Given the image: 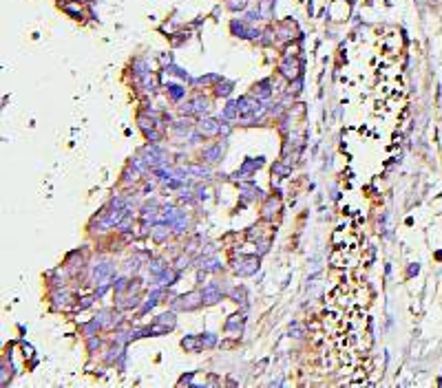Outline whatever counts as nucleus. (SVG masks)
Masks as SVG:
<instances>
[{
    "mask_svg": "<svg viewBox=\"0 0 442 388\" xmlns=\"http://www.w3.org/2000/svg\"><path fill=\"white\" fill-rule=\"evenodd\" d=\"M199 300L203 302L202 293H188V296H182V298H179L175 307H177V309H195V307L199 304Z\"/></svg>",
    "mask_w": 442,
    "mask_h": 388,
    "instance_id": "nucleus-1",
    "label": "nucleus"
},
{
    "mask_svg": "<svg viewBox=\"0 0 442 388\" xmlns=\"http://www.w3.org/2000/svg\"><path fill=\"white\" fill-rule=\"evenodd\" d=\"M257 267H259V260L257 258H243L241 263H237L235 271L241 273V276H248V273H255Z\"/></svg>",
    "mask_w": 442,
    "mask_h": 388,
    "instance_id": "nucleus-2",
    "label": "nucleus"
},
{
    "mask_svg": "<svg viewBox=\"0 0 442 388\" xmlns=\"http://www.w3.org/2000/svg\"><path fill=\"white\" fill-rule=\"evenodd\" d=\"M202 298H203V302H208V304H215V302H219V298H221L219 287H217V285H208V287L203 289Z\"/></svg>",
    "mask_w": 442,
    "mask_h": 388,
    "instance_id": "nucleus-3",
    "label": "nucleus"
},
{
    "mask_svg": "<svg viewBox=\"0 0 442 388\" xmlns=\"http://www.w3.org/2000/svg\"><path fill=\"white\" fill-rule=\"evenodd\" d=\"M259 108H261V106L257 104L252 97H241V100H239V110H241V113H250V110H252L255 115H259V113H261Z\"/></svg>",
    "mask_w": 442,
    "mask_h": 388,
    "instance_id": "nucleus-4",
    "label": "nucleus"
},
{
    "mask_svg": "<svg viewBox=\"0 0 442 388\" xmlns=\"http://www.w3.org/2000/svg\"><path fill=\"white\" fill-rule=\"evenodd\" d=\"M199 130H202V135H217L219 133V121L217 119H203L202 124H199Z\"/></svg>",
    "mask_w": 442,
    "mask_h": 388,
    "instance_id": "nucleus-5",
    "label": "nucleus"
},
{
    "mask_svg": "<svg viewBox=\"0 0 442 388\" xmlns=\"http://www.w3.org/2000/svg\"><path fill=\"white\" fill-rule=\"evenodd\" d=\"M110 273H113V267H110V265H97L95 271H93V278L102 280V278H106V276H110Z\"/></svg>",
    "mask_w": 442,
    "mask_h": 388,
    "instance_id": "nucleus-6",
    "label": "nucleus"
},
{
    "mask_svg": "<svg viewBox=\"0 0 442 388\" xmlns=\"http://www.w3.org/2000/svg\"><path fill=\"white\" fill-rule=\"evenodd\" d=\"M221 150H223V146L217 144L215 148H208L206 152H203V157H206L208 161H217V159H219V154H221Z\"/></svg>",
    "mask_w": 442,
    "mask_h": 388,
    "instance_id": "nucleus-7",
    "label": "nucleus"
},
{
    "mask_svg": "<svg viewBox=\"0 0 442 388\" xmlns=\"http://www.w3.org/2000/svg\"><path fill=\"white\" fill-rule=\"evenodd\" d=\"M202 267L208 269V271H212V269L219 267V260H217V258H208V260H203V263H202Z\"/></svg>",
    "mask_w": 442,
    "mask_h": 388,
    "instance_id": "nucleus-8",
    "label": "nucleus"
},
{
    "mask_svg": "<svg viewBox=\"0 0 442 388\" xmlns=\"http://www.w3.org/2000/svg\"><path fill=\"white\" fill-rule=\"evenodd\" d=\"M257 91H259V97H263V100H265V97H270V91H268V84H265V82L257 86Z\"/></svg>",
    "mask_w": 442,
    "mask_h": 388,
    "instance_id": "nucleus-9",
    "label": "nucleus"
},
{
    "mask_svg": "<svg viewBox=\"0 0 442 388\" xmlns=\"http://www.w3.org/2000/svg\"><path fill=\"white\" fill-rule=\"evenodd\" d=\"M237 106H239V104H228V108H226V117H230V119H232V117L237 115Z\"/></svg>",
    "mask_w": 442,
    "mask_h": 388,
    "instance_id": "nucleus-10",
    "label": "nucleus"
},
{
    "mask_svg": "<svg viewBox=\"0 0 442 388\" xmlns=\"http://www.w3.org/2000/svg\"><path fill=\"white\" fill-rule=\"evenodd\" d=\"M190 172H195V174H208V170H206V168H202V166H192V168H190Z\"/></svg>",
    "mask_w": 442,
    "mask_h": 388,
    "instance_id": "nucleus-11",
    "label": "nucleus"
},
{
    "mask_svg": "<svg viewBox=\"0 0 442 388\" xmlns=\"http://www.w3.org/2000/svg\"><path fill=\"white\" fill-rule=\"evenodd\" d=\"M164 232H166V225H159L157 230H155V238H157V240L164 238Z\"/></svg>",
    "mask_w": 442,
    "mask_h": 388,
    "instance_id": "nucleus-12",
    "label": "nucleus"
}]
</instances>
